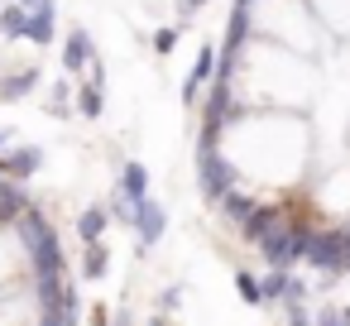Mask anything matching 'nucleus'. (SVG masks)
Here are the masks:
<instances>
[{"label": "nucleus", "mask_w": 350, "mask_h": 326, "mask_svg": "<svg viewBox=\"0 0 350 326\" xmlns=\"http://www.w3.org/2000/svg\"><path fill=\"white\" fill-rule=\"evenodd\" d=\"M106 226H111V211H106V206H92V211H82V216H77V235H82L87 245H92V240H101V235H106Z\"/></svg>", "instance_id": "17"}, {"label": "nucleus", "mask_w": 350, "mask_h": 326, "mask_svg": "<svg viewBox=\"0 0 350 326\" xmlns=\"http://www.w3.org/2000/svg\"><path fill=\"white\" fill-rule=\"evenodd\" d=\"M317 326H345L340 307H321V312H317Z\"/></svg>", "instance_id": "25"}, {"label": "nucleus", "mask_w": 350, "mask_h": 326, "mask_svg": "<svg viewBox=\"0 0 350 326\" xmlns=\"http://www.w3.org/2000/svg\"><path fill=\"white\" fill-rule=\"evenodd\" d=\"M25 25H29V10L20 5V0H10V5H0V39H5V44L25 39Z\"/></svg>", "instance_id": "12"}, {"label": "nucleus", "mask_w": 350, "mask_h": 326, "mask_svg": "<svg viewBox=\"0 0 350 326\" xmlns=\"http://www.w3.org/2000/svg\"><path fill=\"white\" fill-rule=\"evenodd\" d=\"M273 226H278V211H273V206H254V211L240 221V235H245V240H264Z\"/></svg>", "instance_id": "13"}, {"label": "nucleus", "mask_w": 350, "mask_h": 326, "mask_svg": "<svg viewBox=\"0 0 350 326\" xmlns=\"http://www.w3.org/2000/svg\"><path fill=\"white\" fill-rule=\"evenodd\" d=\"M34 87H39V68L10 72V77H0V101H25V96H29Z\"/></svg>", "instance_id": "11"}, {"label": "nucleus", "mask_w": 350, "mask_h": 326, "mask_svg": "<svg viewBox=\"0 0 350 326\" xmlns=\"http://www.w3.org/2000/svg\"><path fill=\"white\" fill-rule=\"evenodd\" d=\"M25 39H29V44H39V49H49V44L58 39V20H53V0H39V5L29 10Z\"/></svg>", "instance_id": "7"}, {"label": "nucleus", "mask_w": 350, "mask_h": 326, "mask_svg": "<svg viewBox=\"0 0 350 326\" xmlns=\"http://www.w3.org/2000/svg\"><path fill=\"white\" fill-rule=\"evenodd\" d=\"M202 5H206V0H178V15H183V20H192Z\"/></svg>", "instance_id": "27"}, {"label": "nucleus", "mask_w": 350, "mask_h": 326, "mask_svg": "<svg viewBox=\"0 0 350 326\" xmlns=\"http://www.w3.org/2000/svg\"><path fill=\"white\" fill-rule=\"evenodd\" d=\"M25 206H34V202L20 192V182L5 178V182H0V221H10V226H15V216H20Z\"/></svg>", "instance_id": "14"}, {"label": "nucleus", "mask_w": 350, "mask_h": 326, "mask_svg": "<svg viewBox=\"0 0 350 326\" xmlns=\"http://www.w3.org/2000/svg\"><path fill=\"white\" fill-rule=\"evenodd\" d=\"M216 206H221V216H226V221H245L259 202H250L240 187H230V192H221V197H216Z\"/></svg>", "instance_id": "16"}, {"label": "nucleus", "mask_w": 350, "mask_h": 326, "mask_svg": "<svg viewBox=\"0 0 350 326\" xmlns=\"http://www.w3.org/2000/svg\"><path fill=\"white\" fill-rule=\"evenodd\" d=\"M259 249H264V259H269V269H293L302 254H307V230H288L283 221L259 240Z\"/></svg>", "instance_id": "2"}, {"label": "nucleus", "mask_w": 350, "mask_h": 326, "mask_svg": "<svg viewBox=\"0 0 350 326\" xmlns=\"http://www.w3.org/2000/svg\"><path fill=\"white\" fill-rule=\"evenodd\" d=\"M235 288H240V297H245L250 307H259V302H264V293H259V278H254V273H235Z\"/></svg>", "instance_id": "22"}, {"label": "nucleus", "mask_w": 350, "mask_h": 326, "mask_svg": "<svg viewBox=\"0 0 350 326\" xmlns=\"http://www.w3.org/2000/svg\"><path fill=\"white\" fill-rule=\"evenodd\" d=\"M96 63V44H92V34L77 25L68 39H63V72L68 77H82V68H92Z\"/></svg>", "instance_id": "5"}, {"label": "nucleus", "mask_w": 350, "mask_h": 326, "mask_svg": "<svg viewBox=\"0 0 350 326\" xmlns=\"http://www.w3.org/2000/svg\"><path fill=\"white\" fill-rule=\"evenodd\" d=\"M340 269H345V273H350V245H345V264H340Z\"/></svg>", "instance_id": "30"}, {"label": "nucleus", "mask_w": 350, "mask_h": 326, "mask_svg": "<svg viewBox=\"0 0 350 326\" xmlns=\"http://www.w3.org/2000/svg\"><path fill=\"white\" fill-rule=\"evenodd\" d=\"M106 211H111V221H116V226H130V230H135V221H139V202H135V197H125L120 187H116V197H111V206H106Z\"/></svg>", "instance_id": "18"}, {"label": "nucleus", "mask_w": 350, "mask_h": 326, "mask_svg": "<svg viewBox=\"0 0 350 326\" xmlns=\"http://www.w3.org/2000/svg\"><path fill=\"white\" fill-rule=\"evenodd\" d=\"M163 230H168V211L159 206V202H139V221H135V235H139V249H154L159 240H163Z\"/></svg>", "instance_id": "6"}, {"label": "nucleus", "mask_w": 350, "mask_h": 326, "mask_svg": "<svg viewBox=\"0 0 350 326\" xmlns=\"http://www.w3.org/2000/svg\"><path fill=\"white\" fill-rule=\"evenodd\" d=\"M10 139H15L10 130H0V154H5V149H10Z\"/></svg>", "instance_id": "29"}, {"label": "nucleus", "mask_w": 350, "mask_h": 326, "mask_svg": "<svg viewBox=\"0 0 350 326\" xmlns=\"http://www.w3.org/2000/svg\"><path fill=\"white\" fill-rule=\"evenodd\" d=\"M197 178H202V192L216 202L221 192H230V187H235V178H240V173H235V159H226L216 144H206V139H202V144H197Z\"/></svg>", "instance_id": "1"}, {"label": "nucleus", "mask_w": 350, "mask_h": 326, "mask_svg": "<svg viewBox=\"0 0 350 326\" xmlns=\"http://www.w3.org/2000/svg\"><path fill=\"white\" fill-rule=\"evenodd\" d=\"M63 293H68V283H63V273H39V302H44V312H53V307H63Z\"/></svg>", "instance_id": "19"}, {"label": "nucleus", "mask_w": 350, "mask_h": 326, "mask_svg": "<svg viewBox=\"0 0 350 326\" xmlns=\"http://www.w3.org/2000/svg\"><path fill=\"white\" fill-rule=\"evenodd\" d=\"M106 269H111L106 245H101V240H92V245H87V259H82V278H92V283H96V278H106Z\"/></svg>", "instance_id": "20"}, {"label": "nucleus", "mask_w": 350, "mask_h": 326, "mask_svg": "<svg viewBox=\"0 0 350 326\" xmlns=\"http://www.w3.org/2000/svg\"><path fill=\"white\" fill-rule=\"evenodd\" d=\"M178 302H183V288H168V293H163V307H168V312H173V307H178Z\"/></svg>", "instance_id": "28"}, {"label": "nucleus", "mask_w": 350, "mask_h": 326, "mask_svg": "<svg viewBox=\"0 0 350 326\" xmlns=\"http://www.w3.org/2000/svg\"><path fill=\"white\" fill-rule=\"evenodd\" d=\"M72 106H77L87 120H101V111H106V101H101V87H96V82H82V87L72 92Z\"/></svg>", "instance_id": "15"}, {"label": "nucleus", "mask_w": 350, "mask_h": 326, "mask_svg": "<svg viewBox=\"0 0 350 326\" xmlns=\"http://www.w3.org/2000/svg\"><path fill=\"white\" fill-rule=\"evenodd\" d=\"M312 269L321 273H345V230H307V254H302Z\"/></svg>", "instance_id": "3"}, {"label": "nucleus", "mask_w": 350, "mask_h": 326, "mask_svg": "<svg viewBox=\"0 0 350 326\" xmlns=\"http://www.w3.org/2000/svg\"><path fill=\"white\" fill-rule=\"evenodd\" d=\"M173 44H178V29L168 25V29H154V53H173Z\"/></svg>", "instance_id": "23"}, {"label": "nucleus", "mask_w": 350, "mask_h": 326, "mask_svg": "<svg viewBox=\"0 0 350 326\" xmlns=\"http://www.w3.org/2000/svg\"><path fill=\"white\" fill-rule=\"evenodd\" d=\"M44 111H49L53 120H68V116H72L77 106H72V101H44Z\"/></svg>", "instance_id": "24"}, {"label": "nucleus", "mask_w": 350, "mask_h": 326, "mask_svg": "<svg viewBox=\"0 0 350 326\" xmlns=\"http://www.w3.org/2000/svg\"><path fill=\"white\" fill-rule=\"evenodd\" d=\"M0 182H5V178H0Z\"/></svg>", "instance_id": "32"}, {"label": "nucleus", "mask_w": 350, "mask_h": 326, "mask_svg": "<svg viewBox=\"0 0 350 326\" xmlns=\"http://www.w3.org/2000/svg\"><path fill=\"white\" fill-rule=\"evenodd\" d=\"M211 77H216V49H211V44H202V53H197L192 72H187V82H183V106H197V87H202V82H211Z\"/></svg>", "instance_id": "8"}, {"label": "nucleus", "mask_w": 350, "mask_h": 326, "mask_svg": "<svg viewBox=\"0 0 350 326\" xmlns=\"http://www.w3.org/2000/svg\"><path fill=\"white\" fill-rule=\"evenodd\" d=\"M293 326H312V321H307V316H293Z\"/></svg>", "instance_id": "31"}, {"label": "nucleus", "mask_w": 350, "mask_h": 326, "mask_svg": "<svg viewBox=\"0 0 350 326\" xmlns=\"http://www.w3.org/2000/svg\"><path fill=\"white\" fill-rule=\"evenodd\" d=\"M44 168V149L39 144H10L5 154H0V178H10V182H25Z\"/></svg>", "instance_id": "4"}, {"label": "nucleus", "mask_w": 350, "mask_h": 326, "mask_svg": "<svg viewBox=\"0 0 350 326\" xmlns=\"http://www.w3.org/2000/svg\"><path fill=\"white\" fill-rule=\"evenodd\" d=\"M72 92H77V87H72V82H68V77H58V82H53V92H49V96H53V101H72Z\"/></svg>", "instance_id": "26"}, {"label": "nucleus", "mask_w": 350, "mask_h": 326, "mask_svg": "<svg viewBox=\"0 0 350 326\" xmlns=\"http://www.w3.org/2000/svg\"><path fill=\"white\" fill-rule=\"evenodd\" d=\"M120 192L135 197V202L149 197V168H144L139 159H125V163H120Z\"/></svg>", "instance_id": "10"}, {"label": "nucleus", "mask_w": 350, "mask_h": 326, "mask_svg": "<svg viewBox=\"0 0 350 326\" xmlns=\"http://www.w3.org/2000/svg\"><path fill=\"white\" fill-rule=\"evenodd\" d=\"M29 254H34V269H39V273H63V245H58V230L39 235V240L29 245Z\"/></svg>", "instance_id": "9"}, {"label": "nucleus", "mask_w": 350, "mask_h": 326, "mask_svg": "<svg viewBox=\"0 0 350 326\" xmlns=\"http://www.w3.org/2000/svg\"><path fill=\"white\" fill-rule=\"evenodd\" d=\"M288 269H269L264 278H259V293H264V302H283V293H288Z\"/></svg>", "instance_id": "21"}]
</instances>
